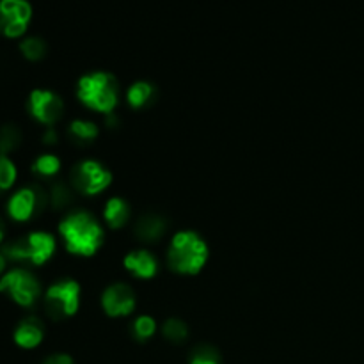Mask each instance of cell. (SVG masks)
I'll use <instances>...</instances> for the list:
<instances>
[{
  "mask_svg": "<svg viewBox=\"0 0 364 364\" xmlns=\"http://www.w3.org/2000/svg\"><path fill=\"white\" fill-rule=\"evenodd\" d=\"M28 112L46 128L53 127L64 116V102L57 92L48 89H34L28 96Z\"/></svg>",
  "mask_w": 364,
  "mask_h": 364,
  "instance_id": "cell-9",
  "label": "cell"
},
{
  "mask_svg": "<svg viewBox=\"0 0 364 364\" xmlns=\"http://www.w3.org/2000/svg\"><path fill=\"white\" fill-rule=\"evenodd\" d=\"M6 265H7V259L6 256L2 255V251H0V276H2L4 270H6Z\"/></svg>",
  "mask_w": 364,
  "mask_h": 364,
  "instance_id": "cell-29",
  "label": "cell"
},
{
  "mask_svg": "<svg viewBox=\"0 0 364 364\" xmlns=\"http://www.w3.org/2000/svg\"><path fill=\"white\" fill-rule=\"evenodd\" d=\"M156 320L149 315H141L132 323V336L137 341H148L155 336Z\"/></svg>",
  "mask_w": 364,
  "mask_h": 364,
  "instance_id": "cell-22",
  "label": "cell"
},
{
  "mask_svg": "<svg viewBox=\"0 0 364 364\" xmlns=\"http://www.w3.org/2000/svg\"><path fill=\"white\" fill-rule=\"evenodd\" d=\"M60 171V160L59 156L52 155V153H45V155H39L38 159L32 164V173L39 178H45V180H50V178L57 176Z\"/></svg>",
  "mask_w": 364,
  "mask_h": 364,
  "instance_id": "cell-19",
  "label": "cell"
},
{
  "mask_svg": "<svg viewBox=\"0 0 364 364\" xmlns=\"http://www.w3.org/2000/svg\"><path fill=\"white\" fill-rule=\"evenodd\" d=\"M77 98L89 110L109 116L119 103V84L107 71H92L78 78Z\"/></svg>",
  "mask_w": 364,
  "mask_h": 364,
  "instance_id": "cell-3",
  "label": "cell"
},
{
  "mask_svg": "<svg viewBox=\"0 0 364 364\" xmlns=\"http://www.w3.org/2000/svg\"><path fill=\"white\" fill-rule=\"evenodd\" d=\"M43 364H75V361L68 354H53L46 358Z\"/></svg>",
  "mask_w": 364,
  "mask_h": 364,
  "instance_id": "cell-26",
  "label": "cell"
},
{
  "mask_svg": "<svg viewBox=\"0 0 364 364\" xmlns=\"http://www.w3.org/2000/svg\"><path fill=\"white\" fill-rule=\"evenodd\" d=\"M167 231V223L162 215L155 212L144 213L137 219L134 226L135 237L139 238V242L142 244H155L160 238H164Z\"/></svg>",
  "mask_w": 364,
  "mask_h": 364,
  "instance_id": "cell-13",
  "label": "cell"
},
{
  "mask_svg": "<svg viewBox=\"0 0 364 364\" xmlns=\"http://www.w3.org/2000/svg\"><path fill=\"white\" fill-rule=\"evenodd\" d=\"M57 139H59V135H57L55 128H53V127L46 128L45 134H43V142H45V144H48V146H52V144H55Z\"/></svg>",
  "mask_w": 364,
  "mask_h": 364,
  "instance_id": "cell-27",
  "label": "cell"
},
{
  "mask_svg": "<svg viewBox=\"0 0 364 364\" xmlns=\"http://www.w3.org/2000/svg\"><path fill=\"white\" fill-rule=\"evenodd\" d=\"M32 18L27 0H0V34L6 38H21Z\"/></svg>",
  "mask_w": 364,
  "mask_h": 364,
  "instance_id": "cell-8",
  "label": "cell"
},
{
  "mask_svg": "<svg viewBox=\"0 0 364 364\" xmlns=\"http://www.w3.org/2000/svg\"><path fill=\"white\" fill-rule=\"evenodd\" d=\"M21 144V130L16 124H4L0 128V155L7 156Z\"/></svg>",
  "mask_w": 364,
  "mask_h": 364,
  "instance_id": "cell-21",
  "label": "cell"
},
{
  "mask_svg": "<svg viewBox=\"0 0 364 364\" xmlns=\"http://www.w3.org/2000/svg\"><path fill=\"white\" fill-rule=\"evenodd\" d=\"M20 50L25 59L32 60V63H38V60H41L46 55V43L41 38H34L32 36V38H25L20 43Z\"/></svg>",
  "mask_w": 364,
  "mask_h": 364,
  "instance_id": "cell-24",
  "label": "cell"
},
{
  "mask_svg": "<svg viewBox=\"0 0 364 364\" xmlns=\"http://www.w3.org/2000/svg\"><path fill=\"white\" fill-rule=\"evenodd\" d=\"M220 352L212 345H198L188 355V364H220Z\"/></svg>",
  "mask_w": 364,
  "mask_h": 364,
  "instance_id": "cell-23",
  "label": "cell"
},
{
  "mask_svg": "<svg viewBox=\"0 0 364 364\" xmlns=\"http://www.w3.org/2000/svg\"><path fill=\"white\" fill-rule=\"evenodd\" d=\"M0 294H7L21 308H32L41 297V283L27 269H13L0 277Z\"/></svg>",
  "mask_w": 364,
  "mask_h": 364,
  "instance_id": "cell-6",
  "label": "cell"
},
{
  "mask_svg": "<svg viewBox=\"0 0 364 364\" xmlns=\"http://www.w3.org/2000/svg\"><path fill=\"white\" fill-rule=\"evenodd\" d=\"M188 326L180 318H167L162 326V336L169 343L181 345L188 340Z\"/></svg>",
  "mask_w": 364,
  "mask_h": 364,
  "instance_id": "cell-20",
  "label": "cell"
},
{
  "mask_svg": "<svg viewBox=\"0 0 364 364\" xmlns=\"http://www.w3.org/2000/svg\"><path fill=\"white\" fill-rule=\"evenodd\" d=\"M208 262V245L196 231H178L167 249V263L174 274L196 276Z\"/></svg>",
  "mask_w": 364,
  "mask_h": 364,
  "instance_id": "cell-2",
  "label": "cell"
},
{
  "mask_svg": "<svg viewBox=\"0 0 364 364\" xmlns=\"http://www.w3.org/2000/svg\"><path fill=\"white\" fill-rule=\"evenodd\" d=\"M46 191H48V206L57 212L70 208L71 203L75 201V194H77L73 185L64 180L50 181V187Z\"/></svg>",
  "mask_w": 364,
  "mask_h": 364,
  "instance_id": "cell-16",
  "label": "cell"
},
{
  "mask_svg": "<svg viewBox=\"0 0 364 364\" xmlns=\"http://www.w3.org/2000/svg\"><path fill=\"white\" fill-rule=\"evenodd\" d=\"M137 306V297L130 284L114 283L102 294V308L110 318H123L132 315Z\"/></svg>",
  "mask_w": 364,
  "mask_h": 364,
  "instance_id": "cell-10",
  "label": "cell"
},
{
  "mask_svg": "<svg viewBox=\"0 0 364 364\" xmlns=\"http://www.w3.org/2000/svg\"><path fill=\"white\" fill-rule=\"evenodd\" d=\"M4 238H6V223H4L2 217H0V244L4 242Z\"/></svg>",
  "mask_w": 364,
  "mask_h": 364,
  "instance_id": "cell-28",
  "label": "cell"
},
{
  "mask_svg": "<svg viewBox=\"0 0 364 364\" xmlns=\"http://www.w3.org/2000/svg\"><path fill=\"white\" fill-rule=\"evenodd\" d=\"M46 315L52 320H66L77 315L80 308V284L75 279H63L53 283L45 291Z\"/></svg>",
  "mask_w": 364,
  "mask_h": 364,
  "instance_id": "cell-4",
  "label": "cell"
},
{
  "mask_svg": "<svg viewBox=\"0 0 364 364\" xmlns=\"http://www.w3.org/2000/svg\"><path fill=\"white\" fill-rule=\"evenodd\" d=\"M18 176L16 166H14L13 160L9 156L0 155V192L9 191L14 185Z\"/></svg>",
  "mask_w": 364,
  "mask_h": 364,
  "instance_id": "cell-25",
  "label": "cell"
},
{
  "mask_svg": "<svg viewBox=\"0 0 364 364\" xmlns=\"http://www.w3.org/2000/svg\"><path fill=\"white\" fill-rule=\"evenodd\" d=\"M123 265L137 279H151L159 272V259L151 251H146V249H135L128 252L123 259Z\"/></svg>",
  "mask_w": 364,
  "mask_h": 364,
  "instance_id": "cell-12",
  "label": "cell"
},
{
  "mask_svg": "<svg viewBox=\"0 0 364 364\" xmlns=\"http://www.w3.org/2000/svg\"><path fill=\"white\" fill-rule=\"evenodd\" d=\"M70 183L82 196H98L110 187L112 173L98 160H82L71 169Z\"/></svg>",
  "mask_w": 364,
  "mask_h": 364,
  "instance_id": "cell-5",
  "label": "cell"
},
{
  "mask_svg": "<svg viewBox=\"0 0 364 364\" xmlns=\"http://www.w3.org/2000/svg\"><path fill=\"white\" fill-rule=\"evenodd\" d=\"M14 343L21 348H36L45 338V326L38 316H27L14 329Z\"/></svg>",
  "mask_w": 364,
  "mask_h": 364,
  "instance_id": "cell-14",
  "label": "cell"
},
{
  "mask_svg": "<svg viewBox=\"0 0 364 364\" xmlns=\"http://www.w3.org/2000/svg\"><path fill=\"white\" fill-rule=\"evenodd\" d=\"M59 235L70 255L91 258L102 249L105 231L100 220L85 210H73L59 224Z\"/></svg>",
  "mask_w": 364,
  "mask_h": 364,
  "instance_id": "cell-1",
  "label": "cell"
},
{
  "mask_svg": "<svg viewBox=\"0 0 364 364\" xmlns=\"http://www.w3.org/2000/svg\"><path fill=\"white\" fill-rule=\"evenodd\" d=\"M27 245V263L31 265H45L55 252V238L46 231H32L25 237Z\"/></svg>",
  "mask_w": 364,
  "mask_h": 364,
  "instance_id": "cell-11",
  "label": "cell"
},
{
  "mask_svg": "<svg viewBox=\"0 0 364 364\" xmlns=\"http://www.w3.org/2000/svg\"><path fill=\"white\" fill-rule=\"evenodd\" d=\"M48 206V191L41 185H28L14 192L7 201V213L16 223H27Z\"/></svg>",
  "mask_w": 364,
  "mask_h": 364,
  "instance_id": "cell-7",
  "label": "cell"
},
{
  "mask_svg": "<svg viewBox=\"0 0 364 364\" xmlns=\"http://www.w3.org/2000/svg\"><path fill=\"white\" fill-rule=\"evenodd\" d=\"M153 96H155V87H153L151 82L137 80L128 87L127 102L132 109L139 110V109H144L148 103H151Z\"/></svg>",
  "mask_w": 364,
  "mask_h": 364,
  "instance_id": "cell-17",
  "label": "cell"
},
{
  "mask_svg": "<svg viewBox=\"0 0 364 364\" xmlns=\"http://www.w3.org/2000/svg\"><path fill=\"white\" fill-rule=\"evenodd\" d=\"M98 124L89 119H73L70 123L71 139H73V142H78L80 146L91 144L98 137Z\"/></svg>",
  "mask_w": 364,
  "mask_h": 364,
  "instance_id": "cell-18",
  "label": "cell"
},
{
  "mask_svg": "<svg viewBox=\"0 0 364 364\" xmlns=\"http://www.w3.org/2000/svg\"><path fill=\"white\" fill-rule=\"evenodd\" d=\"M103 219L110 230H121L130 220V205L123 198H110L103 208Z\"/></svg>",
  "mask_w": 364,
  "mask_h": 364,
  "instance_id": "cell-15",
  "label": "cell"
}]
</instances>
